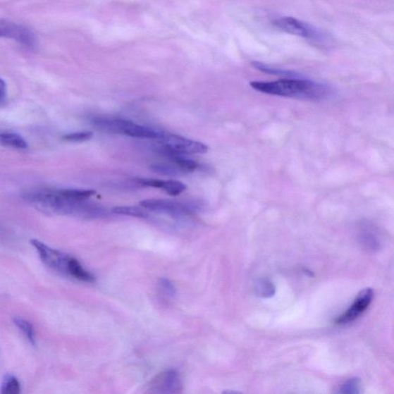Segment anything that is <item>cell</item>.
Masks as SVG:
<instances>
[{"mask_svg":"<svg viewBox=\"0 0 394 394\" xmlns=\"http://www.w3.org/2000/svg\"><path fill=\"white\" fill-rule=\"evenodd\" d=\"M113 213L138 218H147L149 216L148 213L144 209L137 207H116L113 209Z\"/></svg>","mask_w":394,"mask_h":394,"instance_id":"2e32d148","label":"cell"},{"mask_svg":"<svg viewBox=\"0 0 394 394\" xmlns=\"http://www.w3.org/2000/svg\"><path fill=\"white\" fill-rule=\"evenodd\" d=\"M122 134L132 137L159 140L161 136L162 132L125 120Z\"/></svg>","mask_w":394,"mask_h":394,"instance_id":"9c48e42d","label":"cell"},{"mask_svg":"<svg viewBox=\"0 0 394 394\" xmlns=\"http://www.w3.org/2000/svg\"><path fill=\"white\" fill-rule=\"evenodd\" d=\"M147 393L155 394H177L183 389L180 374L173 370L157 374L147 386Z\"/></svg>","mask_w":394,"mask_h":394,"instance_id":"5b68a950","label":"cell"},{"mask_svg":"<svg viewBox=\"0 0 394 394\" xmlns=\"http://www.w3.org/2000/svg\"><path fill=\"white\" fill-rule=\"evenodd\" d=\"M140 205L149 211L169 215L173 218H183L198 209V204L180 203L170 199H152L142 200Z\"/></svg>","mask_w":394,"mask_h":394,"instance_id":"3957f363","label":"cell"},{"mask_svg":"<svg viewBox=\"0 0 394 394\" xmlns=\"http://www.w3.org/2000/svg\"><path fill=\"white\" fill-rule=\"evenodd\" d=\"M160 285L161 289L165 293L166 297H173L175 295V288L173 286V284L169 280H161Z\"/></svg>","mask_w":394,"mask_h":394,"instance_id":"7402d4cb","label":"cell"},{"mask_svg":"<svg viewBox=\"0 0 394 394\" xmlns=\"http://www.w3.org/2000/svg\"><path fill=\"white\" fill-rule=\"evenodd\" d=\"M161 189L170 195L177 196L185 191L187 187L180 181L163 180Z\"/></svg>","mask_w":394,"mask_h":394,"instance_id":"d6986e66","label":"cell"},{"mask_svg":"<svg viewBox=\"0 0 394 394\" xmlns=\"http://www.w3.org/2000/svg\"><path fill=\"white\" fill-rule=\"evenodd\" d=\"M256 292L259 297L263 298L273 297L276 288L273 283L267 280H259L256 284Z\"/></svg>","mask_w":394,"mask_h":394,"instance_id":"9a60e30c","label":"cell"},{"mask_svg":"<svg viewBox=\"0 0 394 394\" xmlns=\"http://www.w3.org/2000/svg\"><path fill=\"white\" fill-rule=\"evenodd\" d=\"M251 87L261 93L310 100V101H322L331 96V89L312 80L303 79H283L271 82L252 81Z\"/></svg>","mask_w":394,"mask_h":394,"instance_id":"7a4b0ae2","label":"cell"},{"mask_svg":"<svg viewBox=\"0 0 394 394\" xmlns=\"http://www.w3.org/2000/svg\"><path fill=\"white\" fill-rule=\"evenodd\" d=\"M67 275L82 282L93 283L95 281L94 276L82 267L77 259L70 257Z\"/></svg>","mask_w":394,"mask_h":394,"instance_id":"8fae6325","label":"cell"},{"mask_svg":"<svg viewBox=\"0 0 394 394\" xmlns=\"http://www.w3.org/2000/svg\"><path fill=\"white\" fill-rule=\"evenodd\" d=\"M6 85L5 81L0 78V105L5 102L6 98Z\"/></svg>","mask_w":394,"mask_h":394,"instance_id":"603a6c76","label":"cell"},{"mask_svg":"<svg viewBox=\"0 0 394 394\" xmlns=\"http://www.w3.org/2000/svg\"><path fill=\"white\" fill-rule=\"evenodd\" d=\"M359 228L360 238L366 245L374 249L380 247L379 233L374 225L363 222Z\"/></svg>","mask_w":394,"mask_h":394,"instance_id":"30bf717a","label":"cell"},{"mask_svg":"<svg viewBox=\"0 0 394 394\" xmlns=\"http://www.w3.org/2000/svg\"><path fill=\"white\" fill-rule=\"evenodd\" d=\"M374 297L372 288H366L359 293L356 300L345 313L335 320V324L345 325L355 321L371 305Z\"/></svg>","mask_w":394,"mask_h":394,"instance_id":"52a82bcc","label":"cell"},{"mask_svg":"<svg viewBox=\"0 0 394 394\" xmlns=\"http://www.w3.org/2000/svg\"><path fill=\"white\" fill-rule=\"evenodd\" d=\"M162 146L180 155L206 154L208 150L203 142L191 140L172 133L162 132L160 139Z\"/></svg>","mask_w":394,"mask_h":394,"instance_id":"277c9868","label":"cell"},{"mask_svg":"<svg viewBox=\"0 0 394 394\" xmlns=\"http://www.w3.org/2000/svg\"><path fill=\"white\" fill-rule=\"evenodd\" d=\"M252 65L255 67L256 69L265 73L283 75V77H288L290 78L297 77V74L295 72L283 70L278 68H273V67H271L262 63L253 62Z\"/></svg>","mask_w":394,"mask_h":394,"instance_id":"e0dca14e","label":"cell"},{"mask_svg":"<svg viewBox=\"0 0 394 394\" xmlns=\"http://www.w3.org/2000/svg\"><path fill=\"white\" fill-rule=\"evenodd\" d=\"M362 381L359 378H353L343 383L340 388V393L357 394L360 393Z\"/></svg>","mask_w":394,"mask_h":394,"instance_id":"ffe728a7","label":"cell"},{"mask_svg":"<svg viewBox=\"0 0 394 394\" xmlns=\"http://www.w3.org/2000/svg\"><path fill=\"white\" fill-rule=\"evenodd\" d=\"M151 169L157 173L173 176V177L184 173L180 167L173 162L155 164L151 166Z\"/></svg>","mask_w":394,"mask_h":394,"instance_id":"4fadbf2b","label":"cell"},{"mask_svg":"<svg viewBox=\"0 0 394 394\" xmlns=\"http://www.w3.org/2000/svg\"><path fill=\"white\" fill-rule=\"evenodd\" d=\"M24 199L39 209L50 214L66 215L97 219L107 215L106 209L87 199H78L67 195L63 190H41L29 192Z\"/></svg>","mask_w":394,"mask_h":394,"instance_id":"6da1fadb","label":"cell"},{"mask_svg":"<svg viewBox=\"0 0 394 394\" xmlns=\"http://www.w3.org/2000/svg\"><path fill=\"white\" fill-rule=\"evenodd\" d=\"M92 137H93V133L85 131L66 134L63 138L70 142H85L90 140Z\"/></svg>","mask_w":394,"mask_h":394,"instance_id":"44dd1931","label":"cell"},{"mask_svg":"<svg viewBox=\"0 0 394 394\" xmlns=\"http://www.w3.org/2000/svg\"><path fill=\"white\" fill-rule=\"evenodd\" d=\"M13 322L16 326H18V328H20L25 335H26L32 345H35L36 335L35 330V328H33L32 324L21 317H14Z\"/></svg>","mask_w":394,"mask_h":394,"instance_id":"5bb4252c","label":"cell"},{"mask_svg":"<svg viewBox=\"0 0 394 394\" xmlns=\"http://www.w3.org/2000/svg\"><path fill=\"white\" fill-rule=\"evenodd\" d=\"M20 383L15 376L7 375L2 384L1 393L3 394H18L20 393Z\"/></svg>","mask_w":394,"mask_h":394,"instance_id":"ac0fdd59","label":"cell"},{"mask_svg":"<svg viewBox=\"0 0 394 394\" xmlns=\"http://www.w3.org/2000/svg\"><path fill=\"white\" fill-rule=\"evenodd\" d=\"M30 242L37 250L42 261L51 269L66 274L71 257L47 246L38 240H31Z\"/></svg>","mask_w":394,"mask_h":394,"instance_id":"8992f818","label":"cell"},{"mask_svg":"<svg viewBox=\"0 0 394 394\" xmlns=\"http://www.w3.org/2000/svg\"><path fill=\"white\" fill-rule=\"evenodd\" d=\"M0 146L18 149H27L28 148L27 142L19 134L14 133H0Z\"/></svg>","mask_w":394,"mask_h":394,"instance_id":"7c38bea8","label":"cell"},{"mask_svg":"<svg viewBox=\"0 0 394 394\" xmlns=\"http://www.w3.org/2000/svg\"><path fill=\"white\" fill-rule=\"evenodd\" d=\"M273 26L289 35L302 38H312L314 30L308 24L290 16H284L273 21Z\"/></svg>","mask_w":394,"mask_h":394,"instance_id":"ba28073f","label":"cell"}]
</instances>
